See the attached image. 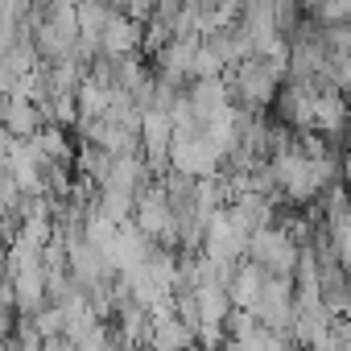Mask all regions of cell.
Here are the masks:
<instances>
[{
  "mask_svg": "<svg viewBox=\"0 0 351 351\" xmlns=\"http://www.w3.org/2000/svg\"><path fill=\"white\" fill-rule=\"evenodd\" d=\"M318 91L314 83H293L285 79V87L277 91V120L289 124L293 132H314V116H318Z\"/></svg>",
  "mask_w": 351,
  "mask_h": 351,
  "instance_id": "obj_3",
  "label": "cell"
},
{
  "mask_svg": "<svg viewBox=\"0 0 351 351\" xmlns=\"http://www.w3.org/2000/svg\"><path fill=\"white\" fill-rule=\"evenodd\" d=\"M75 165H79V178H87V182H95V186H104L108 182V173H112V165H116V153H108V149H99V145H79V157H75Z\"/></svg>",
  "mask_w": 351,
  "mask_h": 351,
  "instance_id": "obj_7",
  "label": "cell"
},
{
  "mask_svg": "<svg viewBox=\"0 0 351 351\" xmlns=\"http://www.w3.org/2000/svg\"><path fill=\"white\" fill-rule=\"evenodd\" d=\"M145 50V21L128 17V13H112L108 29H104V42H99V54L108 58H132Z\"/></svg>",
  "mask_w": 351,
  "mask_h": 351,
  "instance_id": "obj_4",
  "label": "cell"
},
{
  "mask_svg": "<svg viewBox=\"0 0 351 351\" xmlns=\"http://www.w3.org/2000/svg\"><path fill=\"white\" fill-rule=\"evenodd\" d=\"M265 285H269V269H265V265H256V261L236 265V269H232V277H228V293H232L236 310H256V302H261Z\"/></svg>",
  "mask_w": 351,
  "mask_h": 351,
  "instance_id": "obj_5",
  "label": "cell"
},
{
  "mask_svg": "<svg viewBox=\"0 0 351 351\" xmlns=\"http://www.w3.org/2000/svg\"><path fill=\"white\" fill-rule=\"evenodd\" d=\"M215 351H244V343H236V339L228 335V343H223V347H215Z\"/></svg>",
  "mask_w": 351,
  "mask_h": 351,
  "instance_id": "obj_9",
  "label": "cell"
},
{
  "mask_svg": "<svg viewBox=\"0 0 351 351\" xmlns=\"http://www.w3.org/2000/svg\"><path fill=\"white\" fill-rule=\"evenodd\" d=\"M46 128V116L34 99L25 95H5V132L21 136V141H34L38 132Z\"/></svg>",
  "mask_w": 351,
  "mask_h": 351,
  "instance_id": "obj_6",
  "label": "cell"
},
{
  "mask_svg": "<svg viewBox=\"0 0 351 351\" xmlns=\"http://www.w3.org/2000/svg\"><path fill=\"white\" fill-rule=\"evenodd\" d=\"M277 351H298V343H293V339H281V343H277Z\"/></svg>",
  "mask_w": 351,
  "mask_h": 351,
  "instance_id": "obj_10",
  "label": "cell"
},
{
  "mask_svg": "<svg viewBox=\"0 0 351 351\" xmlns=\"http://www.w3.org/2000/svg\"><path fill=\"white\" fill-rule=\"evenodd\" d=\"M223 79H228V91H232V104L236 108L265 112L269 104H277V91H281L285 71L277 62H269V58H244Z\"/></svg>",
  "mask_w": 351,
  "mask_h": 351,
  "instance_id": "obj_1",
  "label": "cell"
},
{
  "mask_svg": "<svg viewBox=\"0 0 351 351\" xmlns=\"http://www.w3.org/2000/svg\"><path fill=\"white\" fill-rule=\"evenodd\" d=\"M248 261L265 265V269L277 273V277H293V273H298V261H302V244H298L285 228L273 223V228H261V232L252 236Z\"/></svg>",
  "mask_w": 351,
  "mask_h": 351,
  "instance_id": "obj_2",
  "label": "cell"
},
{
  "mask_svg": "<svg viewBox=\"0 0 351 351\" xmlns=\"http://www.w3.org/2000/svg\"><path fill=\"white\" fill-rule=\"evenodd\" d=\"M34 141L42 145V153H46L54 165H71V161L79 157V153H75V145H71V132H66L62 124H46Z\"/></svg>",
  "mask_w": 351,
  "mask_h": 351,
  "instance_id": "obj_8",
  "label": "cell"
}]
</instances>
